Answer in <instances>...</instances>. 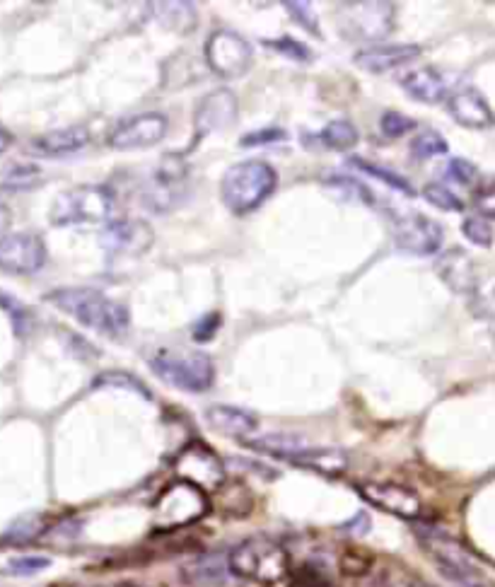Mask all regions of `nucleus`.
<instances>
[{"instance_id": "obj_22", "label": "nucleus", "mask_w": 495, "mask_h": 587, "mask_svg": "<svg viewBox=\"0 0 495 587\" xmlns=\"http://www.w3.org/2000/svg\"><path fill=\"white\" fill-rule=\"evenodd\" d=\"M206 423L215 433L227 435V438H247L259 428V418L252 411H244L240 406L213 404L206 409Z\"/></svg>"}, {"instance_id": "obj_18", "label": "nucleus", "mask_w": 495, "mask_h": 587, "mask_svg": "<svg viewBox=\"0 0 495 587\" xmlns=\"http://www.w3.org/2000/svg\"><path fill=\"white\" fill-rule=\"evenodd\" d=\"M447 112L464 129H491L495 114L486 97L476 87H462L447 97Z\"/></svg>"}, {"instance_id": "obj_8", "label": "nucleus", "mask_w": 495, "mask_h": 587, "mask_svg": "<svg viewBox=\"0 0 495 587\" xmlns=\"http://www.w3.org/2000/svg\"><path fill=\"white\" fill-rule=\"evenodd\" d=\"M208 513V498L201 488L189 481H174L153 503V525L157 530H177L194 525Z\"/></svg>"}, {"instance_id": "obj_3", "label": "nucleus", "mask_w": 495, "mask_h": 587, "mask_svg": "<svg viewBox=\"0 0 495 587\" xmlns=\"http://www.w3.org/2000/svg\"><path fill=\"white\" fill-rule=\"evenodd\" d=\"M114 203L116 196L109 187L83 184V187L68 189L56 196L54 206H51V223L58 228L107 223L114 213Z\"/></svg>"}, {"instance_id": "obj_12", "label": "nucleus", "mask_w": 495, "mask_h": 587, "mask_svg": "<svg viewBox=\"0 0 495 587\" xmlns=\"http://www.w3.org/2000/svg\"><path fill=\"white\" fill-rule=\"evenodd\" d=\"M174 474H177L179 481H189V484L198 486L201 491H208V488L223 486L225 464L220 462V457L215 455L211 447L203 443H191L174 459Z\"/></svg>"}, {"instance_id": "obj_33", "label": "nucleus", "mask_w": 495, "mask_h": 587, "mask_svg": "<svg viewBox=\"0 0 495 587\" xmlns=\"http://www.w3.org/2000/svg\"><path fill=\"white\" fill-rule=\"evenodd\" d=\"M285 10H288L290 17L297 22V25H302L307 29V32H312L314 37H322V32H319V20H317V13H314V8L310 3H297V0H290V3H283Z\"/></svg>"}, {"instance_id": "obj_11", "label": "nucleus", "mask_w": 495, "mask_h": 587, "mask_svg": "<svg viewBox=\"0 0 495 587\" xmlns=\"http://www.w3.org/2000/svg\"><path fill=\"white\" fill-rule=\"evenodd\" d=\"M392 235L396 247L409 254H418V257H428V254L440 252L442 242H445L442 225L423 213L394 215Z\"/></svg>"}, {"instance_id": "obj_16", "label": "nucleus", "mask_w": 495, "mask_h": 587, "mask_svg": "<svg viewBox=\"0 0 495 587\" xmlns=\"http://www.w3.org/2000/svg\"><path fill=\"white\" fill-rule=\"evenodd\" d=\"M358 493L370 505H375V508L384 510V513H392L396 517H404V520H418V517L423 515L421 498H418L416 491H411V488L406 486L368 481V484L358 486Z\"/></svg>"}, {"instance_id": "obj_13", "label": "nucleus", "mask_w": 495, "mask_h": 587, "mask_svg": "<svg viewBox=\"0 0 495 587\" xmlns=\"http://www.w3.org/2000/svg\"><path fill=\"white\" fill-rule=\"evenodd\" d=\"M167 121L165 114L160 112H143L131 116V119L119 121L107 136V145L114 150H138L157 145L167 136Z\"/></svg>"}, {"instance_id": "obj_7", "label": "nucleus", "mask_w": 495, "mask_h": 587, "mask_svg": "<svg viewBox=\"0 0 495 587\" xmlns=\"http://www.w3.org/2000/svg\"><path fill=\"white\" fill-rule=\"evenodd\" d=\"M396 22V5L380 0L341 3L336 10V25L343 37L353 42H377L392 34Z\"/></svg>"}, {"instance_id": "obj_9", "label": "nucleus", "mask_w": 495, "mask_h": 587, "mask_svg": "<svg viewBox=\"0 0 495 587\" xmlns=\"http://www.w3.org/2000/svg\"><path fill=\"white\" fill-rule=\"evenodd\" d=\"M186 182H189V165L182 155H165L157 162L150 182L143 189V203L148 211L165 213L177 206L186 196Z\"/></svg>"}, {"instance_id": "obj_36", "label": "nucleus", "mask_w": 495, "mask_h": 587, "mask_svg": "<svg viewBox=\"0 0 495 587\" xmlns=\"http://www.w3.org/2000/svg\"><path fill=\"white\" fill-rule=\"evenodd\" d=\"M288 138V131L278 129V126H266V129H259L254 133H247L242 136V148H256V145H271L278 141H285Z\"/></svg>"}, {"instance_id": "obj_37", "label": "nucleus", "mask_w": 495, "mask_h": 587, "mask_svg": "<svg viewBox=\"0 0 495 587\" xmlns=\"http://www.w3.org/2000/svg\"><path fill=\"white\" fill-rule=\"evenodd\" d=\"M474 206L481 213V218H495V179L481 184L474 196Z\"/></svg>"}, {"instance_id": "obj_6", "label": "nucleus", "mask_w": 495, "mask_h": 587, "mask_svg": "<svg viewBox=\"0 0 495 587\" xmlns=\"http://www.w3.org/2000/svg\"><path fill=\"white\" fill-rule=\"evenodd\" d=\"M418 539H421L425 551L433 556L440 571L452 583H457L459 587H493L488 583L486 575L481 573V568L471 561V556L454 542L450 534L435 530V527H421L418 530Z\"/></svg>"}, {"instance_id": "obj_25", "label": "nucleus", "mask_w": 495, "mask_h": 587, "mask_svg": "<svg viewBox=\"0 0 495 587\" xmlns=\"http://www.w3.org/2000/svg\"><path fill=\"white\" fill-rule=\"evenodd\" d=\"M157 15L165 22L167 27H172L174 32H194L196 25V10L189 3H157Z\"/></svg>"}, {"instance_id": "obj_34", "label": "nucleus", "mask_w": 495, "mask_h": 587, "mask_svg": "<svg viewBox=\"0 0 495 587\" xmlns=\"http://www.w3.org/2000/svg\"><path fill=\"white\" fill-rule=\"evenodd\" d=\"M264 46H269V49L278 51L281 56H288V58H295V61H310L312 58V51L307 49L305 44L295 42L293 37H281V39H266Z\"/></svg>"}, {"instance_id": "obj_28", "label": "nucleus", "mask_w": 495, "mask_h": 587, "mask_svg": "<svg viewBox=\"0 0 495 587\" xmlns=\"http://www.w3.org/2000/svg\"><path fill=\"white\" fill-rule=\"evenodd\" d=\"M447 153V141L442 133L435 129H425L423 133H418L416 138L411 141V155L416 160H428L435 158V155Z\"/></svg>"}, {"instance_id": "obj_27", "label": "nucleus", "mask_w": 495, "mask_h": 587, "mask_svg": "<svg viewBox=\"0 0 495 587\" xmlns=\"http://www.w3.org/2000/svg\"><path fill=\"white\" fill-rule=\"evenodd\" d=\"M351 165L355 167V170L370 174V177H375V179H380V182L389 184V187H392V189H396V191H404L406 196H413L411 184L406 182V179L401 177V174H396V172H392V170H387V167L375 165V162H368V160H363V158H351Z\"/></svg>"}, {"instance_id": "obj_23", "label": "nucleus", "mask_w": 495, "mask_h": 587, "mask_svg": "<svg viewBox=\"0 0 495 587\" xmlns=\"http://www.w3.org/2000/svg\"><path fill=\"white\" fill-rule=\"evenodd\" d=\"M401 87H404L406 95H411L413 100L425 104H440L442 100H447L445 78L430 66L413 68V71L406 73L404 78H401Z\"/></svg>"}, {"instance_id": "obj_40", "label": "nucleus", "mask_w": 495, "mask_h": 587, "mask_svg": "<svg viewBox=\"0 0 495 587\" xmlns=\"http://www.w3.org/2000/svg\"><path fill=\"white\" fill-rule=\"evenodd\" d=\"M0 310L10 312V317H13V322H15V329H20V324L27 319L25 310H22V307L17 305V302L10 298V295H5V293H0Z\"/></svg>"}, {"instance_id": "obj_42", "label": "nucleus", "mask_w": 495, "mask_h": 587, "mask_svg": "<svg viewBox=\"0 0 495 587\" xmlns=\"http://www.w3.org/2000/svg\"><path fill=\"white\" fill-rule=\"evenodd\" d=\"M10 143H13V136L5 129H0V153H5L10 148Z\"/></svg>"}, {"instance_id": "obj_24", "label": "nucleus", "mask_w": 495, "mask_h": 587, "mask_svg": "<svg viewBox=\"0 0 495 587\" xmlns=\"http://www.w3.org/2000/svg\"><path fill=\"white\" fill-rule=\"evenodd\" d=\"M322 138V145L329 150H336V153H346L358 145V129L346 119H334L324 126V131L319 133Z\"/></svg>"}, {"instance_id": "obj_4", "label": "nucleus", "mask_w": 495, "mask_h": 587, "mask_svg": "<svg viewBox=\"0 0 495 587\" xmlns=\"http://www.w3.org/2000/svg\"><path fill=\"white\" fill-rule=\"evenodd\" d=\"M227 568L244 580L276 583L288 575L290 559L281 544L269 542V539H247L230 551Z\"/></svg>"}, {"instance_id": "obj_29", "label": "nucleus", "mask_w": 495, "mask_h": 587, "mask_svg": "<svg viewBox=\"0 0 495 587\" xmlns=\"http://www.w3.org/2000/svg\"><path fill=\"white\" fill-rule=\"evenodd\" d=\"M423 199L428 203H433L435 208H442V211H450V213L464 211V201L459 199V196H454L452 191L445 187V184H438V182L425 184Z\"/></svg>"}, {"instance_id": "obj_1", "label": "nucleus", "mask_w": 495, "mask_h": 587, "mask_svg": "<svg viewBox=\"0 0 495 587\" xmlns=\"http://www.w3.org/2000/svg\"><path fill=\"white\" fill-rule=\"evenodd\" d=\"M46 300L83 327L97 331V334L112 336V339L124 336L128 324H131L126 305L107 298L95 288H58L51 290Z\"/></svg>"}, {"instance_id": "obj_20", "label": "nucleus", "mask_w": 495, "mask_h": 587, "mask_svg": "<svg viewBox=\"0 0 495 587\" xmlns=\"http://www.w3.org/2000/svg\"><path fill=\"white\" fill-rule=\"evenodd\" d=\"M418 56H421V46L416 44H384L360 49L353 61L355 66L368 73H387L394 71V68L409 66Z\"/></svg>"}, {"instance_id": "obj_31", "label": "nucleus", "mask_w": 495, "mask_h": 587, "mask_svg": "<svg viewBox=\"0 0 495 587\" xmlns=\"http://www.w3.org/2000/svg\"><path fill=\"white\" fill-rule=\"evenodd\" d=\"M416 121L411 119V116L401 114V112H384L382 119H380V129L387 138H401L406 136V133H411L416 129Z\"/></svg>"}, {"instance_id": "obj_38", "label": "nucleus", "mask_w": 495, "mask_h": 587, "mask_svg": "<svg viewBox=\"0 0 495 587\" xmlns=\"http://www.w3.org/2000/svg\"><path fill=\"white\" fill-rule=\"evenodd\" d=\"M49 559L46 556H22V559L10 561V573L15 575H32L49 568Z\"/></svg>"}, {"instance_id": "obj_5", "label": "nucleus", "mask_w": 495, "mask_h": 587, "mask_svg": "<svg viewBox=\"0 0 495 587\" xmlns=\"http://www.w3.org/2000/svg\"><path fill=\"white\" fill-rule=\"evenodd\" d=\"M150 368L162 382L184 392H208L215 382V365L206 353L160 351L150 358Z\"/></svg>"}, {"instance_id": "obj_17", "label": "nucleus", "mask_w": 495, "mask_h": 587, "mask_svg": "<svg viewBox=\"0 0 495 587\" xmlns=\"http://www.w3.org/2000/svg\"><path fill=\"white\" fill-rule=\"evenodd\" d=\"M237 97L230 90H213L208 95L201 97L198 102L196 114H194V131H196V143L201 138L211 136L215 131H223L230 124L237 121Z\"/></svg>"}, {"instance_id": "obj_2", "label": "nucleus", "mask_w": 495, "mask_h": 587, "mask_svg": "<svg viewBox=\"0 0 495 587\" xmlns=\"http://www.w3.org/2000/svg\"><path fill=\"white\" fill-rule=\"evenodd\" d=\"M278 184V174L269 162L247 160L237 162L223 174L220 184V196L227 211L235 215H244L254 208H259L273 194Z\"/></svg>"}, {"instance_id": "obj_30", "label": "nucleus", "mask_w": 495, "mask_h": 587, "mask_svg": "<svg viewBox=\"0 0 495 587\" xmlns=\"http://www.w3.org/2000/svg\"><path fill=\"white\" fill-rule=\"evenodd\" d=\"M462 232L469 242L479 244V247H491L495 237L493 225L486 218H481V215H471V218L464 220Z\"/></svg>"}, {"instance_id": "obj_15", "label": "nucleus", "mask_w": 495, "mask_h": 587, "mask_svg": "<svg viewBox=\"0 0 495 587\" xmlns=\"http://www.w3.org/2000/svg\"><path fill=\"white\" fill-rule=\"evenodd\" d=\"M155 232L145 220H112L102 232L104 252L112 257H138L153 247Z\"/></svg>"}, {"instance_id": "obj_21", "label": "nucleus", "mask_w": 495, "mask_h": 587, "mask_svg": "<svg viewBox=\"0 0 495 587\" xmlns=\"http://www.w3.org/2000/svg\"><path fill=\"white\" fill-rule=\"evenodd\" d=\"M90 143V131L85 126H68V129L49 131L29 143V153L39 158H63V155L80 153Z\"/></svg>"}, {"instance_id": "obj_10", "label": "nucleus", "mask_w": 495, "mask_h": 587, "mask_svg": "<svg viewBox=\"0 0 495 587\" xmlns=\"http://www.w3.org/2000/svg\"><path fill=\"white\" fill-rule=\"evenodd\" d=\"M254 49L242 34L232 29H215L206 39V66L223 80L242 78L252 68Z\"/></svg>"}, {"instance_id": "obj_43", "label": "nucleus", "mask_w": 495, "mask_h": 587, "mask_svg": "<svg viewBox=\"0 0 495 587\" xmlns=\"http://www.w3.org/2000/svg\"><path fill=\"white\" fill-rule=\"evenodd\" d=\"M56 587H92V585H71V583H66V585H56Z\"/></svg>"}, {"instance_id": "obj_19", "label": "nucleus", "mask_w": 495, "mask_h": 587, "mask_svg": "<svg viewBox=\"0 0 495 587\" xmlns=\"http://www.w3.org/2000/svg\"><path fill=\"white\" fill-rule=\"evenodd\" d=\"M435 271L440 273L442 281H445L454 293L469 295V298L476 293V288H479L481 283L479 269H476L474 259H471L464 249H447V252L438 259V264H435Z\"/></svg>"}, {"instance_id": "obj_35", "label": "nucleus", "mask_w": 495, "mask_h": 587, "mask_svg": "<svg viewBox=\"0 0 495 587\" xmlns=\"http://www.w3.org/2000/svg\"><path fill=\"white\" fill-rule=\"evenodd\" d=\"M445 177L454 179L457 184H464V187H471V184H474L476 179H479V170H476V167L471 165L469 160L454 158V160L447 162Z\"/></svg>"}, {"instance_id": "obj_41", "label": "nucleus", "mask_w": 495, "mask_h": 587, "mask_svg": "<svg viewBox=\"0 0 495 587\" xmlns=\"http://www.w3.org/2000/svg\"><path fill=\"white\" fill-rule=\"evenodd\" d=\"M10 220H13V213H10V208L5 206V203H0V242L5 240V237L10 235Z\"/></svg>"}, {"instance_id": "obj_39", "label": "nucleus", "mask_w": 495, "mask_h": 587, "mask_svg": "<svg viewBox=\"0 0 495 587\" xmlns=\"http://www.w3.org/2000/svg\"><path fill=\"white\" fill-rule=\"evenodd\" d=\"M220 327V315L213 312V315H206L203 319H198V324L194 327V339L196 341H211L215 336V331Z\"/></svg>"}, {"instance_id": "obj_14", "label": "nucleus", "mask_w": 495, "mask_h": 587, "mask_svg": "<svg viewBox=\"0 0 495 587\" xmlns=\"http://www.w3.org/2000/svg\"><path fill=\"white\" fill-rule=\"evenodd\" d=\"M46 247L42 237L32 232H13L0 242V269L17 276H29L44 269Z\"/></svg>"}, {"instance_id": "obj_26", "label": "nucleus", "mask_w": 495, "mask_h": 587, "mask_svg": "<svg viewBox=\"0 0 495 587\" xmlns=\"http://www.w3.org/2000/svg\"><path fill=\"white\" fill-rule=\"evenodd\" d=\"M324 187L339 191L341 199L346 201H360V203H368V206H375V196H372V191L365 187V184H360L358 179L343 177V174H329V177L324 179Z\"/></svg>"}, {"instance_id": "obj_32", "label": "nucleus", "mask_w": 495, "mask_h": 587, "mask_svg": "<svg viewBox=\"0 0 495 587\" xmlns=\"http://www.w3.org/2000/svg\"><path fill=\"white\" fill-rule=\"evenodd\" d=\"M92 387H124L128 392H138L143 399H150V392L145 389L143 382H138L136 377L126 373H102L92 382Z\"/></svg>"}]
</instances>
